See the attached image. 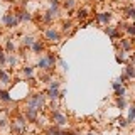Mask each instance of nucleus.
<instances>
[{"label":"nucleus","mask_w":135,"mask_h":135,"mask_svg":"<svg viewBox=\"0 0 135 135\" xmlns=\"http://www.w3.org/2000/svg\"><path fill=\"white\" fill-rule=\"evenodd\" d=\"M117 47L118 51H123V52H130L132 51V41H130V37L128 39H118V44H117Z\"/></svg>","instance_id":"9"},{"label":"nucleus","mask_w":135,"mask_h":135,"mask_svg":"<svg viewBox=\"0 0 135 135\" xmlns=\"http://www.w3.org/2000/svg\"><path fill=\"white\" fill-rule=\"evenodd\" d=\"M118 125H120V127H122V128H125V127H128L130 123H128V122H127V120H125V118H120V120H118Z\"/></svg>","instance_id":"34"},{"label":"nucleus","mask_w":135,"mask_h":135,"mask_svg":"<svg viewBox=\"0 0 135 135\" xmlns=\"http://www.w3.org/2000/svg\"><path fill=\"white\" fill-rule=\"evenodd\" d=\"M49 7L51 8H59L61 7V0H49Z\"/></svg>","instance_id":"33"},{"label":"nucleus","mask_w":135,"mask_h":135,"mask_svg":"<svg viewBox=\"0 0 135 135\" xmlns=\"http://www.w3.org/2000/svg\"><path fill=\"white\" fill-rule=\"evenodd\" d=\"M61 83H62V81H59V79H54V78H51V81L47 83V88H52V90H59Z\"/></svg>","instance_id":"30"},{"label":"nucleus","mask_w":135,"mask_h":135,"mask_svg":"<svg viewBox=\"0 0 135 135\" xmlns=\"http://www.w3.org/2000/svg\"><path fill=\"white\" fill-rule=\"evenodd\" d=\"M37 110L36 108H32V107H25V112H24V118L27 122H36L37 120Z\"/></svg>","instance_id":"11"},{"label":"nucleus","mask_w":135,"mask_h":135,"mask_svg":"<svg viewBox=\"0 0 135 135\" xmlns=\"http://www.w3.org/2000/svg\"><path fill=\"white\" fill-rule=\"evenodd\" d=\"M0 83L2 84H10V74L5 69H0Z\"/></svg>","instance_id":"22"},{"label":"nucleus","mask_w":135,"mask_h":135,"mask_svg":"<svg viewBox=\"0 0 135 135\" xmlns=\"http://www.w3.org/2000/svg\"><path fill=\"white\" fill-rule=\"evenodd\" d=\"M7 125H8V123H7V120H5V118H2V120H0V128H5Z\"/></svg>","instance_id":"35"},{"label":"nucleus","mask_w":135,"mask_h":135,"mask_svg":"<svg viewBox=\"0 0 135 135\" xmlns=\"http://www.w3.org/2000/svg\"><path fill=\"white\" fill-rule=\"evenodd\" d=\"M7 2H14V0H7Z\"/></svg>","instance_id":"37"},{"label":"nucleus","mask_w":135,"mask_h":135,"mask_svg":"<svg viewBox=\"0 0 135 135\" xmlns=\"http://www.w3.org/2000/svg\"><path fill=\"white\" fill-rule=\"evenodd\" d=\"M88 17H90V10H88L86 7H83V8H78V12H76V19L81 22V20H86Z\"/></svg>","instance_id":"17"},{"label":"nucleus","mask_w":135,"mask_h":135,"mask_svg":"<svg viewBox=\"0 0 135 135\" xmlns=\"http://www.w3.org/2000/svg\"><path fill=\"white\" fill-rule=\"evenodd\" d=\"M115 105H117L118 110H125L127 107H128V101H127V98H117Z\"/></svg>","instance_id":"27"},{"label":"nucleus","mask_w":135,"mask_h":135,"mask_svg":"<svg viewBox=\"0 0 135 135\" xmlns=\"http://www.w3.org/2000/svg\"><path fill=\"white\" fill-rule=\"evenodd\" d=\"M125 17L130 20V22L135 19V10H133V5H132V3H128V5H127V8H125Z\"/></svg>","instance_id":"23"},{"label":"nucleus","mask_w":135,"mask_h":135,"mask_svg":"<svg viewBox=\"0 0 135 135\" xmlns=\"http://www.w3.org/2000/svg\"><path fill=\"white\" fill-rule=\"evenodd\" d=\"M56 59L57 57L54 56L52 52H46L44 56H41L39 59H37L36 68H39L42 73H52L54 66H56Z\"/></svg>","instance_id":"1"},{"label":"nucleus","mask_w":135,"mask_h":135,"mask_svg":"<svg viewBox=\"0 0 135 135\" xmlns=\"http://www.w3.org/2000/svg\"><path fill=\"white\" fill-rule=\"evenodd\" d=\"M84 135H96V133H93V132H88V133H84Z\"/></svg>","instance_id":"36"},{"label":"nucleus","mask_w":135,"mask_h":135,"mask_svg":"<svg viewBox=\"0 0 135 135\" xmlns=\"http://www.w3.org/2000/svg\"><path fill=\"white\" fill-rule=\"evenodd\" d=\"M120 27L122 29H123V31L127 32V34H128V37H130V39H132V37L135 36V25H133V22H123V24H120Z\"/></svg>","instance_id":"14"},{"label":"nucleus","mask_w":135,"mask_h":135,"mask_svg":"<svg viewBox=\"0 0 135 135\" xmlns=\"http://www.w3.org/2000/svg\"><path fill=\"white\" fill-rule=\"evenodd\" d=\"M46 103H47V98H46V93H36V95L29 96L27 98V107L36 108L37 112L46 108Z\"/></svg>","instance_id":"2"},{"label":"nucleus","mask_w":135,"mask_h":135,"mask_svg":"<svg viewBox=\"0 0 135 135\" xmlns=\"http://www.w3.org/2000/svg\"><path fill=\"white\" fill-rule=\"evenodd\" d=\"M15 17H17V20H19V22H27V20H32L34 19V15L29 10H25V8L15 12Z\"/></svg>","instance_id":"10"},{"label":"nucleus","mask_w":135,"mask_h":135,"mask_svg":"<svg viewBox=\"0 0 135 135\" xmlns=\"http://www.w3.org/2000/svg\"><path fill=\"white\" fill-rule=\"evenodd\" d=\"M112 12H98V14H95V20L101 25H110L112 22Z\"/></svg>","instance_id":"8"},{"label":"nucleus","mask_w":135,"mask_h":135,"mask_svg":"<svg viewBox=\"0 0 135 135\" xmlns=\"http://www.w3.org/2000/svg\"><path fill=\"white\" fill-rule=\"evenodd\" d=\"M5 59H7V52L0 47V66H5Z\"/></svg>","instance_id":"32"},{"label":"nucleus","mask_w":135,"mask_h":135,"mask_svg":"<svg viewBox=\"0 0 135 135\" xmlns=\"http://www.w3.org/2000/svg\"><path fill=\"white\" fill-rule=\"evenodd\" d=\"M2 22H3V25H5L7 29H15L17 25H19V20H17L15 14H12V12H7V14H3Z\"/></svg>","instance_id":"5"},{"label":"nucleus","mask_w":135,"mask_h":135,"mask_svg":"<svg viewBox=\"0 0 135 135\" xmlns=\"http://www.w3.org/2000/svg\"><path fill=\"white\" fill-rule=\"evenodd\" d=\"M123 74L127 76V79H133V78H135V68H133L132 62L125 64V73H123Z\"/></svg>","instance_id":"18"},{"label":"nucleus","mask_w":135,"mask_h":135,"mask_svg":"<svg viewBox=\"0 0 135 135\" xmlns=\"http://www.w3.org/2000/svg\"><path fill=\"white\" fill-rule=\"evenodd\" d=\"M17 62H19V57H17L15 54H8L7 59H5V64H8L10 68H15V66H17Z\"/></svg>","instance_id":"24"},{"label":"nucleus","mask_w":135,"mask_h":135,"mask_svg":"<svg viewBox=\"0 0 135 135\" xmlns=\"http://www.w3.org/2000/svg\"><path fill=\"white\" fill-rule=\"evenodd\" d=\"M46 98L49 101L51 100H61V91L59 90H52V88H47V91H46Z\"/></svg>","instance_id":"15"},{"label":"nucleus","mask_w":135,"mask_h":135,"mask_svg":"<svg viewBox=\"0 0 135 135\" xmlns=\"http://www.w3.org/2000/svg\"><path fill=\"white\" fill-rule=\"evenodd\" d=\"M51 118H52V122H54V125H56V127L68 125V117L64 115V113H61L59 110H54V112L51 113Z\"/></svg>","instance_id":"6"},{"label":"nucleus","mask_w":135,"mask_h":135,"mask_svg":"<svg viewBox=\"0 0 135 135\" xmlns=\"http://www.w3.org/2000/svg\"><path fill=\"white\" fill-rule=\"evenodd\" d=\"M125 110H128V113H127V122L132 125L133 120H135V107H133V105H128Z\"/></svg>","instance_id":"19"},{"label":"nucleus","mask_w":135,"mask_h":135,"mask_svg":"<svg viewBox=\"0 0 135 135\" xmlns=\"http://www.w3.org/2000/svg\"><path fill=\"white\" fill-rule=\"evenodd\" d=\"M59 32H61V34L74 32V24H73V20H64V22H62V29H61Z\"/></svg>","instance_id":"16"},{"label":"nucleus","mask_w":135,"mask_h":135,"mask_svg":"<svg viewBox=\"0 0 135 135\" xmlns=\"http://www.w3.org/2000/svg\"><path fill=\"white\" fill-rule=\"evenodd\" d=\"M61 5H62V8H66V10H73L74 5H76V0H64Z\"/></svg>","instance_id":"29"},{"label":"nucleus","mask_w":135,"mask_h":135,"mask_svg":"<svg viewBox=\"0 0 135 135\" xmlns=\"http://www.w3.org/2000/svg\"><path fill=\"white\" fill-rule=\"evenodd\" d=\"M105 34H108L110 37H112L113 41H118L120 39V27H113V25H108V27H105Z\"/></svg>","instance_id":"12"},{"label":"nucleus","mask_w":135,"mask_h":135,"mask_svg":"<svg viewBox=\"0 0 135 135\" xmlns=\"http://www.w3.org/2000/svg\"><path fill=\"white\" fill-rule=\"evenodd\" d=\"M0 101H3V103H10L12 101V96L7 90H0Z\"/></svg>","instance_id":"25"},{"label":"nucleus","mask_w":135,"mask_h":135,"mask_svg":"<svg viewBox=\"0 0 135 135\" xmlns=\"http://www.w3.org/2000/svg\"><path fill=\"white\" fill-rule=\"evenodd\" d=\"M113 93H115V98H125L127 96V86L122 84V86H118L117 90H113Z\"/></svg>","instance_id":"21"},{"label":"nucleus","mask_w":135,"mask_h":135,"mask_svg":"<svg viewBox=\"0 0 135 135\" xmlns=\"http://www.w3.org/2000/svg\"><path fill=\"white\" fill-rule=\"evenodd\" d=\"M34 42H36V37L31 36V34L22 37V46H24V47H29V49H31V46L34 44Z\"/></svg>","instance_id":"20"},{"label":"nucleus","mask_w":135,"mask_h":135,"mask_svg":"<svg viewBox=\"0 0 135 135\" xmlns=\"http://www.w3.org/2000/svg\"><path fill=\"white\" fill-rule=\"evenodd\" d=\"M22 74L25 76V78H32V76H34V68L29 66V64H25L22 68Z\"/></svg>","instance_id":"26"},{"label":"nucleus","mask_w":135,"mask_h":135,"mask_svg":"<svg viewBox=\"0 0 135 135\" xmlns=\"http://www.w3.org/2000/svg\"><path fill=\"white\" fill-rule=\"evenodd\" d=\"M61 36H62V34L59 32L57 29H54V27L46 29V31H44V37H46V41L51 42V44H59V42H61Z\"/></svg>","instance_id":"4"},{"label":"nucleus","mask_w":135,"mask_h":135,"mask_svg":"<svg viewBox=\"0 0 135 135\" xmlns=\"http://www.w3.org/2000/svg\"><path fill=\"white\" fill-rule=\"evenodd\" d=\"M57 17H59V8H51L49 7V10H46L44 14H42V22L51 24L52 20H56Z\"/></svg>","instance_id":"7"},{"label":"nucleus","mask_w":135,"mask_h":135,"mask_svg":"<svg viewBox=\"0 0 135 135\" xmlns=\"http://www.w3.org/2000/svg\"><path fill=\"white\" fill-rule=\"evenodd\" d=\"M25 128H27V120H25L22 115L17 117L15 120L10 123V130H12V132H15V133H24Z\"/></svg>","instance_id":"3"},{"label":"nucleus","mask_w":135,"mask_h":135,"mask_svg":"<svg viewBox=\"0 0 135 135\" xmlns=\"http://www.w3.org/2000/svg\"><path fill=\"white\" fill-rule=\"evenodd\" d=\"M31 49H32L34 54H41V52H44V51H46V44H44L42 41H37V39H36V42L31 46Z\"/></svg>","instance_id":"13"},{"label":"nucleus","mask_w":135,"mask_h":135,"mask_svg":"<svg viewBox=\"0 0 135 135\" xmlns=\"http://www.w3.org/2000/svg\"><path fill=\"white\" fill-rule=\"evenodd\" d=\"M15 44H14V42H12V41H7L5 42V49H3V51H5V52H8V54H14L15 52Z\"/></svg>","instance_id":"28"},{"label":"nucleus","mask_w":135,"mask_h":135,"mask_svg":"<svg viewBox=\"0 0 135 135\" xmlns=\"http://www.w3.org/2000/svg\"><path fill=\"white\" fill-rule=\"evenodd\" d=\"M56 62H59V66H61V68H62V69H64V71H68V69H69V64H68V62L64 61V59L57 57V59H56Z\"/></svg>","instance_id":"31"},{"label":"nucleus","mask_w":135,"mask_h":135,"mask_svg":"<svg viewBox=\"0 0 135 135\" xmlns=\"http://www.w3.org/2000/svg\"><path fill=\"white\" fill-rule=\"evenodd\" d=\"M27 135H34V133H27Z\"/></svg>","instance_id":"38"}]
</instances>
